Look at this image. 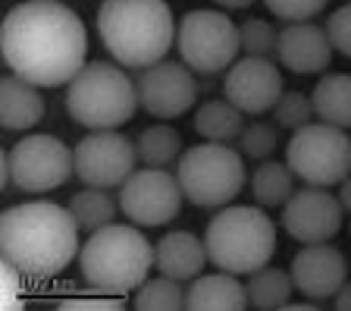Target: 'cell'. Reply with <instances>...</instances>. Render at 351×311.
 I'll return each mask as SVG.
<instances>
[{
	"label": "cell",
	"instance_id": "1",
	"mask_svg": "<svg viewBox=\"0 0 351 311\" xmlns=\"http://www.w3.org/2000/svg\"><path fill=\"white\" fill-rule=\"evenodd\" d=\"M0 54L10 73L38 89L69 85L88 63V32L60 0H22L3 16Z\"/></svg>",
	"mask_w": 351,
	"mask_h": 311
},
{
	"label": "cell",
	"instance_id": "2",
	"mask_svg": "<svg viewBox=\"0 0 351 311\" xmlns=\"http://www.w3.org/2000/svg\"><path fill=\"white\" fill-rule=\"evenodd\" d=\"M79 223L53 201H22L0 217V255L19 277H57L79 258Z\"/></svg>",
	"mask_w": 351,
	"mask_h": 311
},
{
	"label": "cell",
	"instance_id": "3",
	"mask_svg": "<svg viewBox=\"0 0 351 311\" xmlns=\"http://www.w3.org/2000/svg\"><path fill=\"white\" fill-rule=\"evenodd\" d=\"M176 19L167 0H104L97 35L110 57L125 69H147L176 47Z\"/></svg>",
	"mask_w": 351,
	"mask_h": 311
},
{
	"label": "cell",
	"instance_id": "4",
	"mask_svg": "<svg viewBox=\"0 0 351 311\" xmlns=\"http://www.w3.org/2000/svg\"><path fill=\"white\" fill-rule=\"evenodd\" d=\"M154 245L135 223H107L101 230L88 233L79 252V270L88 286L129 296L151 277Z\"/></svg>",
	"mask_w": 351,
	"mask_h": 311
},
{
	"label": "cell",
	"instance_id": "5",
	"mask_svg": "<svg viewBox=\"0 0 351 311\" xmlns=\"http://www.w3.org/2000/svg\"><path fill=\"white\" fill-rule=\"evenodd\" d=\"M207 255L217 270L248 277L270 264L276 255V223L263 207L226 205L219 207L204 233Z\"/></svg>",
	"mask_w": 351,
	"mask_h": 311
},
{
	"label": "cell",
	"instance_id": "6",
	"mask_svg": "<svg viewBox=\"0 0 351 311\" xmlns=\"http://www.w3.org/2000/svg\"><path fill=\"white\" fill-rule=\"evenodd\" d=\"M138 104V85L125 69H119V63L91 60L66 85V111L88 133L125 126L135 117Z\"/></svg>",
	"mask_w": 351,
	"mask_h": 311
},
{
	"label": "cell",
	"instance_id": "7",
	"mask_svg": "<svg viewBox=\"0 0 351 311\" xmlns=\"http://www.w3.org/2000/svg\"><path fill=\"white\" fill-rule=\"evenodd\" d=\"M176 176L185 201L195 207H226L241 195L248 183L245 154L226 141H201L182 151Z\"/></svg>",
	"mask_w": 351,
	"mask_h": 311
},
{
	"label": "cell",
	"instance_id": "8",
	"mask_svg": "<svg viewBox=\"0 0 351 311\" xmlns=\"http://www.w3.org/2000/svg\"><path fill=\"white\" fill-rule=\"evenodd\" d=\"M285 163L304 185L332 189L351 173V135L329 123H307L295 129L285 145Z\"/></svg>",
	"mask_w": 351,
	"mask_h": 311
},
{
	"label": "cell",
	"instance_id": "9",
	"mask_svg": "<svg viewBox=\"0 0 351 311\" xmlns=\"http://www.w3.org/2000/svg\"><path fill=\"white\" fill-rule=\"evenodd\" d=\"M179 60L197 76L226 73L241 54L239 25L219 10H189L176 29Z\"/></svg>",
	"mask_w": 351,
	"mask_h": 311
},
{
	"label": "cell",
	"instance_id": "10",
	"mask_svg": "<svg viewBox=\"0 0 351 311\" xmlns=\"http://www.w3.org/2000/svg\"><path fill=\"white\" fill-rule=\"evenodd\" d=\"M75 173V148L47 133H29L7 151V185L22 195L53 192Z\"/></svg>",
	"mask_w": 351,
	"mask_h": 311
},
{
	"label": "cell",
	"instance_id": "11",
	"mask_svg": "<svg viewBox=\"0 0 351 311\" xmlns=\"http://www.w3.org/2000/svg\"><path fill=\"white\" fill-rule=\"evenodd\" d=\"M185 192L179 176L167 167H145L135 170L119 185V211L135 227H167L179 217Z\"/></svg>",
	"mask_w": 351,
	"mask_h": 311
},
{
	"label": "cell",
	"instance_id": "12",
	"mask_svg": "<svg viewBox=\"0 0 351 311\" xmlns=\"http://www.w3.org/2000/svg\"><path fill=\"white\" fill-rule=\"evenodd\" d=\"M138 148L119 129H91L75 145V176L95 189H119L135 173Z\"/></svg>",
	"mask_w": 351,
	"mask_h": 311
},
{
	"label": "cell",
	"instance_id": "13",
	"mask_svg": "<svg viewBox=\"0 0 351 311\" xmlns=\"http://www.w3.org/2000/svg\"><path fill=\"white\" fill-rule=\"evenodd\" d=\"M138 101L154 119H179L197 101V79L182 60H160L141 69L138 76Z\"/></svg>",
	"mask_w": 351,
	"mask_h": 311
},
{
	"label": "cell",
	"instance_id": "14",
	"mask_svg": "<svg viewBox=\"0 0 351 311\" xmlns=\"http://www.w3.org/2000/svg\"><path fill=\"white\" fill-rule=\"evenodd\" d=\"M282 230L301 245L329 242L339 236L345 223V207L339 195H329V189L320 185H304L282 205Z\"/></svg>",
	"mask_w": 351,
	"mask_h": 311
},
{
	"label": "cell",
	"instance_id": "15",
	"mask_svg": "<svg viewBox=\"0 0 351 311\" xmlns=\"http://www.w3.org/2000/svg\"><path fill=\"white\" fill-rule=\"evenodd\" d=\"M226 97L245 117H263L282 97V73L270 57H239L223 79Z\"/></svg>",
	"mask_w": 351,
	"mask_h": 311
},
{
	"label": "cell",
	"instance_id": "16",
	"mask_svg": "<svg viewBox=\"0 0 351 311\" xmlns=\"http://www.w3.org/2000/svg\"><path fill=\"white\" fill-rule=\"evenodd\" d=\"M292 280L304 299L311 302H329L348 280V258L342 249L329 242H311L301 245V252L292 258Z\"/></svg>",
	"mask_w": 351,
	"mask_h": 311
},
{
	"label": "cell",
	"instance_id": "17",
	"mask_svg": "<svg viewBox=\"0 0 351 311\" xmlns=\"http://www.w3.org/2000/svg\"><path fill=\"white\" fill-rule=\"evenodd\" d=\"M332 41H329L326 25L317 23H285V29L279 32V47L276 57L282 63V69H292L295 76H317L326 73L332 63Z\"/></svg>",
	"mask_w": 351,
	"mask_h": 311
},
{
	"label": "cell",
	"instance_id": "18",
	"mask_svg": "<svg viewBox=\"0 0 351 311\" xmlns=\"http://www.w3.org/2000/svg\"><path fill=\"white\" fill-rule=\"evenodd\" d=\"M207 261V242L189 230H169L154 242V267L157 274H167L179 283H191L204 274Z\"/></svg>",
	"mask_w": 351,
	"mask_h": 311
},
{
	"label": "cell",
	"instance_id": "19",
	"mask_svg": "<svg viewBox=\"0 0 351 311\" xmlns=\"http://www.w3.org/2000/svg\"><path fill=\"white\" fill-rule=\"evenodd\" d=\"M185 308L191 311H241L248 305V286L229 270L201 274L185 289Z\"/></svg>",
	"mask_w": 351,
	"mask_h": 311
},
{
	"label": "cell",
	"instance_id": "20",
	"mask_svg": "<svg viewBox=\"0 0 351 311\" xmlns=\"http://www.w3.org/2000/svg\"><path fill=\"white\" fill-rule=\"evenodd\" d=\"M44 119V97L38 85L10 73L0 82V126L7 133H29Z\"/></svg>",
	"mask_w": 351,
	"mask_h": 311
},
{
	"label": "cell",
	"instance_id": "21",
	"mask_svg": "<svg viewBox=\"0 0 351 311\" xmlns=\"http://www.w3.org/2000/svg\"><path fill=\"white\" fill-rule=\"evenodd\" d=\"M317 119L339 129H351V73H326L311 91Z\"/></svg>",
	"mask_w": 351,
	"mask_h": 311
},
{
	"label": "cell",
	"instance_id": "22",
	"mask_svg": "<svg viewBox=\"0 0 351 311\" xmlns=\"http://www.w3.org/2000/svg\"><path fill=\"white\" fill-rule=\"evenodd\" d=\"M241 129H245V113L235 107L229 97H213L204 101L195 111V133L204 141H239Z\"/></svg>",
	"mask_w": 351,
	"mask_h": 311
},
{
	"label": "cell",
	"instance_id": "23",
	"mask_svg": "<svg viewBox=\"0 0 351 311\" xmlns=\"http://www.w3.org/2000/svg\"><path fill=\"white\" fill-rule=\"evenodd\" d=\"M248 305L257 311H276V308H285L292 302V292L295 289V280H292V270H282V267H261L254 274H248Z\"/></svg>",
	"mask_w": 351,
	"mask_h": 311
},
{
	"label": "cell",
	"instance_id": "24",
	"mask_svg": "<svg viewBox=\"0 0 351 311\" xmlns=\"http://www.w3.org/2000/svg\"><path fill=\"white\" fill-rule=\"evenodd\" d=\"M295 179L298 176L292 173L289 163H279L267 157V161H261V167H254L248 185L261 207H282L295 195Z\"/></svg>",
	"mask_w": 351,
	"mask_h": 311
},
{
	"label": "cell",
	"instance_id": "25",
	"mask_svg": "<svg viewBox=\"0 0 351 311\" xmlns=\"http://www.w3.org/2000/svg\"><path fill=\"white\" fill-rule=\"evenodd\" d=\"M182 133L173 129L169 123H154L145 133L135 139V148H138V161L145 167H169L182 157Z\"/></svg>",
	"mask_w": 351,
	"mask_h": 311
},
{
	"label": "cell",
	"instance_id": "26",
	"mask_svg": "<svg viewBox=\"0 0 351 311\" xmlns=\"http://www.w3.org/2000/svg\"><path fill=\"white\" fill-rule=\"evenodd\" d=\"M110 189H95V185H85L82 192H75L69 198V211H73L75 223H79L85 233H95L101 227L117 220V211H119V198L113 201V195H107Z\"/></svg>",
	"mask_w": 351,
	"mask_h": 311
},
{
	"label": "cell",
	"instance_id": "27",
	"mask_svg": "<svg viewBox=\"0 0 351 311\" xmlns=\"http://www.w3.org/2000/svg\"><path fill=\"white\" fill-rule=\"evenodd\" d=\"M132 308L138 311H176L185 308V289L179 280L160 274V277H147L135 296H132Z\"/></svg>",
	"mask_w": 351,
	"mask_h": 311
},
{
	"label": "cell",
	"instance_id": "28",
	"mask_svg": "<svg viewBox=\"0 0 351 311\" xmlns=\"http://www.w3.org/2000/svg\"><path fill=\"white\" fill-rule=\"evenodd\" d=\"M239 38L241 54H248V57H270L279 47V32L270 19H245L239 25Z\"/></svg>",
	"mask_w": 351,
	"mask_h": 311
},
{
	"label": "cell",
	"instance_id": "29",
	"mask_svg": "<svg viewBox=\"0 0 351 311\" xmlns=\"http://www.w3.org/2000/svg\"><path fill=\"white\" fill-rule=\"evenodd\" d=\"M276 145H279V126L276 123H263V119L245 123V129L239 135V151L245 157H254V161H267L276 151Z\"/></svg>",
	"mask_w": 351,
	"mask_h": 311
},
{
	"label": "cell",
	"instance_id": "30",
	"mask_svg": "<svg viewBox=\"0 0 351 311\" xmlns=\"http://www.w3.org/2000/svg\"><path fill=\"white\" fill-rule=\"evenodd\" d=\"M273 117H276V126L279 129H301L307 126V123H314V101H311V95H304V91H282V97L276 101V107H273Z\"/></svg>",
	"mask_w": 351,
	"mask_h": 311
},
{
	"label": "cell",
	"instance_id": "31",
	"mask_svg": "<svg viewBox=\"0 0 351 311\" xmlns=\"http://www.w3.org/2000/svg\"><path fill=\"white\" fill-rule=\"evenodd\" d=\"M263 3L282 23H307L326 10L329 0H263Z\"/></svg>",
	"mask_w": 351,
	"mask_h": 311
},
{
	"label": "cell",
	"instance_id": "32",
	"mask_svg": "<svg viewBox=\"0 0 351 311\" xmlns=\"http://www.w3.org/2000/svg\"><path fill=\"white\" fill-rule=\"evenodd\" d=\"M326 32H329L332 47H336L342 57L351 60V0L342 3L339 10H332V16H329V23H326Z\"/></svg>",
	"mask_w": 351,
	"mask_h": 311
},
{
	"label": "cell",
	"instance_id": "33",
	"mask_svg": "<svg viewBox=\"0 0 351 311\" xmlns=\"http://www.w3.org/2000/svg\"><path fill=\"white\" fill-rule=\"evenodd\" d=\"M332 308L339 311H351V280H345V286L332 296Z\"/></svg>",
	"mask_w": 351,
	"mask_h": 311
},
{
	"label": "cell",
	"instance_id": "34",
	"mask_svg": "<svg viewBox=\"0 0 351 311\" xmlns=\"http://www.w3.org/2000/svg\"><path fill=\"white\" fill-rule=\"evenodd\" d=\"M339 201H342V207H345V214H351V173L339 183Z\"/></svg>",
	"mask_w": 351,
	"mask_h": 311
},
{
	"label": "cell",
	"instance_id": "35",
	"mask_svg": "<svg viewBox=\"0 0 351 311\" xmlns=\"http://www.w3.org/2000/svg\"><path fill=\"white\" fill-rule=\"evenodd\" d=\"M217 7H223V10H248L254 0H213Z\"/></svg>",
	"mask_w": 351,
	"mask_h": 311
}]
</instances>
